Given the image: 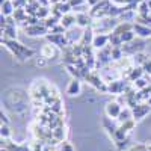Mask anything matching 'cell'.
Masks as SVG:
<instances>
[{
    "label": "cell",
    "instance_id": "obj_1",
    "mask_svg": "<svg viewBox=\"0 0 151 151\" xmlns=\"http://www.w3.org/2000/svg\"><path fill=\"white\" fill-rule=\"evenodd\" d=\"M2 44H3L18 60H21V62L27 60L29 58H32V56L35 55V52H33L30 47L18 42L17 40H3V38H2Z\"/></svg>",
    "mask_w": 151,
    "mask_h": 151
},
{
    "label": "cell",
    "instance_id": "obj_2",
    "mask_svg": "<svg viewBox=\"0 0 151 151\" xmlns=\"http://www.w3.org/2000/svg\"><path fill=\"white\" fill-rule=\"evenodd\" d=\"M144 48H145V40H142V38H136L134 41L129 44H122V52L127 56H134L137 53H142Z\"/></svg>",
    "mask_w": 151,
    "mask_h": 151
},
{
    "label": "cell",
    "instance_id": "obj_3",
    "mask_svg": "<svg viewBox=\"0 0 151 151\" xmlns=\"http://www.w3.org/2000/svg\"><path fill=\"white\" fill-rule=\"evenodd\" d=\"M45 40H47V42L56 45L59 50H62V52H64L65 48L70 47V42H68V40H67L65 33H48V35L45 36Z\"/></svg>",
    "mask_w": 151,
    "mask_h": 151
},
{
    "label": "cell",
    "instance_id": "obj_4",
    "mask_svg": "<svg viewBox=\"0 0 151 151\" xmlns=\"http://www.w3.org/2000/svg\"><path fill=\"white\" fill-rule=\"evenodd\" d=\"M85 80L88 82V83H91L95 89H98V91H101V92H107V83L103 80V77L100 76L98 73H89L85 77Z\"/></svg>",
    "mask_w": 151,
    "mask_h": 151
},
{
    "label": "cell",
    "instance_id": "obj_5",
    "mask_svg": "<svg viewBox=\"0 0 151 151\" xmlns=\"http://www.w3.org/2000/svg\"><path fill=\"white\" fill-rule=\"evenodd\" d=\"M24 32L29 36H47L48 35V29L45 27L44 21L41 20V23L38 24H32V26H24Z\"/></svg>",
    "mask_w": 151,
    "mask_h": 151
},
{
    "label": "cell",
    "instance_id": "obj_6",
    "mask_svg": "<svg viewBox=\"0 0 151 151\" xmlns=\"http://www.w3.org/2000/svg\"><path fill=\"white\" fill-rule=\"evenodd\" d=\"M83 30H85V29H82V27H79V26H74V27H71V29H68V30L65 32V36H67L70 45H73V44H76V42L80 44L82 36H83Z\"/></svg>",
    "mask_w": 151,
    "mask_h": 151
},
{
    "label": "cell",
    "instance_id": "obj_7",
    "mask_svg": "<svg viewBox=\"0 0 151 151\" xmlns=\"http://www.w3.org/2000/svg\"><path fill=\"white\" fill-rule=\"evenodd\" d=\"M151 110V106L148 103H139V104H136L133 109H132V113H133V119L134 121H139L142 118H145L148 113Z\"/></svg>",
    "mask_w": 151,
    "mask_h": 151
},
{
    "label": "cell",
    "instance_id": "obj_8",
    "mask_svg": "<svg viewBox=\"0 0 151 151\" xmlns=\"http://www.w3.org/2000/svg\"><path fill=\"white\" fill-rule=\"evenodd\" d=\"M122 112V106L118 101H109L106 104V116L110 119H118Z\"/></svg>",
    "mask_w": 151,
    "mask_h": 151
},
{
    "label": "cell",
    "instance_id": "obj_9",
    "mask_svg": "<svg viewBox=\"0 0 151 151\" xmlns=\"http://www.w3.org/2000/svg\"><path fill=\"white\" fill-rule=\"evenodd\" d=\"M41 56L44 58V59H55V58H58L59 56V53H60V50L56 47V45H53V44H50V42H47V44H44L42 47H41Z\"/></svg>",
    "mask_w": 151,
    "mask_h": 151
},
{
    "label": "cell",
    "instance_id": "obj_10",
    "mask_svg": "<svg viewBox=\"0 0 151 151\" xmlns=\"http://www.w3.org/2000/svg\"><path fill=\"white\" fill-rule=\"evenodd\" d=\"M125 89H127V83H125V80H115L112 83H107V92L110 94H115V95H121L122 92H125Z\"/></svg>",
    "mask_w": 151,
    "mask_h": 151
},
{
    "label": "cell",
    "instance_id": "obj_11",
    "mask_svg": "<svg viewBox=\"0 0 151 151\" xmlns=\"http://www.w3.org/2000/svg\"><path fill=\"white\" fill-rule=\"evenodd\" d=\"M76 18H77V26L82 29H88L92 26L94 18L91 17L89 12H83V14H76Z\"/></svg>",
    "mask_w": 151,
    "mask_h": 151
},
{
    "label": "cell",
    "instance_id": "obj_12",
    "mask_svg": "<svg viewBox=\"0 0 151 151\" xmlns=\"http://www.w3.org/2000/svg\"><path fill=\"white\" fill-rule=\"evenodd\" d=\"M133 32L136 33V36L142 38V40L151 38V27H150V26H144V24L134 23V26H133Z\"/></svg>",
    "mask_w": 151,
    "mask_h": 151
},
{
    "label": "cell",
    "instance_id": "obj_13",
    "mask_svg": "<svg viewBox=\"0 0 151 151\" xmlns=\"http://www.w3.org/2000/svg\"><path fill=\"white\" fill-rule=\"evenodd\" d=\"M2 147H5L8 151H32L30 147H27L26 144H15V142H11L8 141H2Z\"/></svg>",
    "mask_w": 151,
    "mask_h": 151
},
{
    "label": "cell",
    "instance_id": "obj_14",
    "mask_svg": "<svg viewBox=\"0 0 151 151\" xmlns=\"http://www.w3.org/2000/svg\"><path fill=\"white\" fill-rule=\"evenodd\" d=\"M109 45V35H95L94 41H92V47L95 50H103Z\"/></svg>",
    "mask_w": 151,
    "mask_h": 151
},
{
    "label": "cell",
    "instance_id": "obj_15",
    "mask_svg": "<svg viewBox=\"0 0 151 151\" xmlns=\"http://www.w3.org/2000/svg\"><path fill=\"white\" fill-rule=\"evenodd\" d=\"M82 91V83H80V79H73L68 86H67V94L74 97V95H79Z\"/></svg>",
    "mask_w": 151,
    "mask_h": 151
},
{
    "label": "cell",
    "instance_id": "obj_16",
    "mask_svg": "<svg viewBox=\"0 0 151 151\" xmlns=\"http://www.w3.org/2000/svg\"><path fill=\"white\" fill-rule=\"evenodd\" d=\"M60 24L64 26L67 30L74 27V26H77V18H76V14H73V12H70V14L64 15L60 18Z\"/></svg>",
    "mask_w": 151,
    "mask_h": 151
},
{
    "label": "cell",
    "instance_id": "obj_17",
    "mask_svg": "<svg viewBox=\"0 0 151 151\" xmlns=\"http://www.w3.org/2000/svg\"><path fill=\"white\" fill-rule=\"evenodd\" d=\"M133 26H134V23H125V21H121L118 26L113 29V32L112 33H115V35H124L125 32H130V30H133Z\"/></svg>",
    "mask_w": 151,
    "mask_h": 151
},
{
    "label": "cell",
    "instance_id": "obj_18",
    "mask_svg": "<svg viewBox=\"0 0 151 151\" xmlns=\"http://www.w3.org/2000/svg\"><path fill=\"white\" fill-rule=\"evenodd\" d=\"M144 68L142 67H133V68H130L129 70V80L130 82H136L137 79H141L142 77V76H144Z\"/></svg>",
    "mask_w": 151,
    "mask_h": 151
},
{
    "label": "cell",
    "instance_id": "obj_19",
    "mask_svg": "<svg viewBox=\"0 0 151 151\" xmlns=\"http://www.w3.org/2000/svg\"><path fill=\"white\" fill-rule=\"evenodd\" d=\"M0 6H2V15H5V17L14 15L15 6H14V2H12V0H6V2L3 5H0Z\"/></svg>",
    "mask_w": 151,
    "mask_h": 151
},
{
    "label": "cell",
    "instance_id": "obj_20",
    "mask_svg": "<svg viewBox=\"0 0 151 151\" xmlns=\"http://www.w3.org/2000/svg\"><path fill=\"white\" fill-rule=\"evenodd\" d=\"M2 38L3 40H17V29L15 26H6L5 29H2Z\"/></svg>",
    "mask_w": 151,
    "mask_h": 151
},
{
    "label": "cell",
    "instance_id": "obj_21",
    "mask_svg": "<svg viewBox=\"0 0 151 151\" xmlns=\"http://www.w3.org/2000/svg\"><path fill=\"white\" fill-rule=\"evenodd\" d=\"M124 58L122 47H112V62H119Z\"/></svg>",
    "mask_w": 151,
    "mask_h": 151
},
{
    "label": "cell",
    "instance_id": "obj_22",
    "mask_svg": "<svg viewBox=\"0 0 151 151\" xmlns=\"http://www.w3.org/2000/svg\"><path fill=\"white\" fill-rule=\"evenodd\" d=\"M132 118H133L132 109H130V107H125V109H122V112H121V115H119V118H118V122L122 124V122L129 121V119H132Z\"/></svg>",
    "mask_w": 151,
    "mask_h": 151
},
{
    "label": "cell",
    "instance_id": "obj_23",
    "mask_svg": "<svg viewBox=\"0 0 151 151\" xmlns=\"http://www.w3.org/2000/svg\"><path fill=\"white\" fill-rule=\"evenodd\" d=\"M42 21H44V24H45V27L48 29V32L52 30L55 26H58V24L60 23V20L56 18V17H53V15H50L48 18H45V20H42Z\"/></svg>",
    "mask_w": 151,
    "mask_h": 151
},
{
    "label": "cell",
    "instance_id": "obj_24",
    "mask_svg": "<svg viewBox=\"0 0 151 151\" xmlns=\"http://www.w3.org/2000/svg\"><path fill=\"white\" fill-rule=\"evenodd\" d=\"M109 45L110 47H122V40L119 35L115 33H110L109 35Z\"/></svg>",
    "mask_w": 151,
    "mask_h": 151
},
{
    "label": "cell",
    "instance_id": "obj_25",
    "mask_svg": "<svg viewBox=\"0 0 151 151\" xmlns=\"http://www.w3.org/2000/svg\"><path fill=\"white\" fill-rule=\"evenodd\" d=\"M137 14L139 15H151V9L148 6L147 0H144V2L139 3V6H137Z\"/></svg>",
    "mask_w": 151,
    "mask_h": 151
},
{
    "label": "cell",
    "instance_id": "obj_26",
    "mask_svg": "<svg viewBox=\"0 0 151 151\" xmlns=\"http://www.w3.org/2000/svg\"><path fill=\"white\" fill-rule=\"evenodd\" d=\"M134 125H136V121L132 118V119H129V121H125V122L119 124V127H121L125 133H129V132H132V130L134 129Z\"/></svg>",
    "mask_w": 151,
    "mask_h": 151
},
{
    "label": "cell",
    "instance_id": "obj_27",
    "mask_svg": "<svg viewBox=\"0 0 151 151\" xmlns=\"http://www.w3.org/2000/svg\"><path fill=\"white\" fill-rule=\"evenodd\" d=\"M134 36H136V33H134L133 30H130V32H125L124 35H121V40H122V44H129V42L134 41Z\"/></svg>",
    "mask_w": 151,
    "mask_h": 151
},
{
    "label": "cell",
    "instance_id": "obj_28",
    "mask_svg": "<svg viewBox=\"0 0 151 151\" xmlns=\"http://www.w3.org/2000/svg\"><path fill=\"white\" fill-rule=\"evenodd\" d=\"M0 134H2V141H8L11 137V130H9V125L2 124V129H0Z\"/></svg>",
    "mask_w": 151,
    "mask_h": 151
},
{
    "label": "cell",
    "instance_id": "obj_29",
    "mask_svg": "<svg viewBox=\"0 0 151 151\" xmlns=\"http://www.w3.org/2000/svg\"><path fill=\"white\" fill-rule=\"evenodd\" d=\"M30 148H32V151H48V145L45 142H40V144L35 142L30 145Z\"/></svg>",
    "mask_w": 151,
    "mask_h": 151
},
{
    "label": "cell",
    "instance_id": "obj_30",
    "mask_svg": "<svg viewBox=\"0 0 151 151\" xmlns=\"http://www.w3.org/2000/svg\"><path fill=\"white\" fill-rule=\"evenodd\" d=\"M133 86L136 88V89H141V91H144L145 88L148 86V82H147L144 77H141V79H137L136 82H133Z\"/></svg>",
    "mask_w": 151,
    "mask_h": 151
},
{
    "label": "cell",
    "instance_id": "obj_31",
    "mask_svg": "<svg viewBox=\"0 0 151 151\" xmlns=\"http://www.w3.org/2000/svg\"><path fill=\"white\" fill-rule=\"evenodd\" d=\"M59 151H74V147L68 141H62L59 145Z\"/></svg>",
    "mask_w": 151,
    "mask_h": 151
},
{
    "label": "cell",
    "instance_id": "obj_32",
    "mask_svg": "<svg viewBox=\"0 0 151 151\" xmlns=\"http://www.w3.org/2000/svg\"><path fill=\"white\" fill-rule=\"evenodd\" d=\"M65 32H67V29H65V27H64V26H62V24L59 23L58 26H55V27H53L52 30H50L48 33H65Z\"/></svg>",
    "mask_w": 151,
    "mask_h": 151
},
{
    "label": "cell",
    "instance_id": "obj_33",
    "mask_svg": "<svg viewBox=\"0 0 151 151\" xmlns=\"http://www.w3.org/2000/svg\"><path fill=\"white\" fill-rule=\"evenodd\" d=\"M127 151H147V145H145V144H139V145L132 147V148L127 150Z\"/></svg>",
    "mask_w": 151,
    "mask_h": 151
},
{
    "label": "cell",
    "instance_id": "obj_34",
    "mask_svg": "<svg viewBox=\"0 0 151 151\" xmlns=\"http://www.w3.org/2000/svg\"><path fill=\"white\" fill-rule=\"evenodd\" d=\"M142 68H144V71H145V73H148V74L151 76V58H150V59H148V60L145 62Z\"/></svg>",
    "mask_w": 151,
    "mask_h": 151
},
{
    "label": "cell",
    "instance_id": "obj_35",
    "mask_svg": "<svg viewBox=\"0 0 151 151\" xmlns=\"http://www.w3.org/2000/svg\"><path fill=\"white\" fill-rule=\"evenodd\" d=\"M85 3H86V0H70V5H71L73 8L80 6V5H85Z\"/></svg>",
    "mask_w": 151,
    "mask_h": 151
},
{
    "label": "cell",
    "instance_id": "obj_36",
    "mask_svg": "<svg viewBox=\"0 0 151 151\" xmlns=\"http://www.w3.org/2000/svg\"><path fill=\"white\" fill-rule=\"evenodd\" d=\"M0 119H2V124L9 125V119H8V116H6V113L3 112V109H2V112H0Z\"/></svg>",
    "mask_w": 151,
    "mask_h": 151
},
{
    "label": "cell",
    "instance_id": "obj_37",
    "mask_svg": "<svg viewBox=\"0 0 151 151\" xmlns=\"http://www.w3.org/2000/svg\"><path fill=\"white\" fill-rule=\"evenodd\" d=\"M45 64H47V59H44L42 56L36 60V67H45Z\"/></svg>",
    "mask_w": 151,
    "mask_h": 151
},
{
    "label": "cell",
    "instance_id": "obj_38",
    "mask_svg": "<svg viewBox=\"0 0 151 151\" xmlns=\"http://www.w3.org/2000/svg\"><path fill=\"white\" fill-rule=\"evenodd\" d=\"M100 2H101V0H86V3H88V6H89V8H94V6L98 5Z\"/></svg>",
    "mask_w": 151,
    "mask_h": 151
},
{
    "label": "cell",
    "instance_id": "obj_39",
    "mask_svg": "<svg viewBox=\"0 0 151 151\" xmlns=\"http://www.w3.org/2000/svg\"><path fill=\"white\" fill-rule=\"evenodd\" d=\"M147 151H151V144H150V145H147Z\"/></svg>",
    "mask_w": 151,
    "mask_h": 151
},
{
    "label": "cell",
    "instance_id": "obj_40",
    "mask_svg": "<svg viewBox=\"0 0 151 151\" xmlns=\"http://www.w3.org/2000/svg\"><path fill=\"white\" fill-rule=\"evenodd\" d=\"M0 151H8V150H6L5 147H2V150H0Z\"/></svg>",
    "mask_w": 151,
    "mask_h": 151
}]
</instances>
